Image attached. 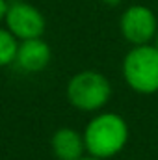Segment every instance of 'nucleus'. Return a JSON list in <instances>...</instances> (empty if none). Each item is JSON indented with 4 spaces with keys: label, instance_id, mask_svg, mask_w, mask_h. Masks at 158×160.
I'll list each match as a JSON object with an SVG mask.
<instances>
[{
    "label": "nucleus",
    "instance_id": "obj_1",
    "mask_svg": "<svg viewBox=\"0 0 158 160\" xmlns=\"http://www.w3.org/2000/svg\"><path fill=\"white\" fill-rule=\"evenodd\" d=\"M128 140L126 121L117 114H101L87 123L84 132L86 149L95 158H110L117 155Z\"/></svg>",
    "mask_w": 158,
    "mask_h": 160
},
{
    "label": "nucleus",
    "instance_id": "obj_2",
    "mask_svg": "<svg viewBox=\"0 0 158 160\" xmlns=\"http://www.w3.org/2000/svg\"><path fill=\"white\" fill-rule=\"evenodd\" d=\"M123 77L126 84L143 95L158 91V48L151 45H136L123 62Z\"/></svg>",
    "mask_w": 158,
    "mask_h": 160
},
{
    "label": "nucleus",
    "instance_id": "obj_3",
    "mask_svg": "<svg viewBox=\"0 0 158 160\" xmlns=\"http://www.w3.org/2000/svg\"><path fill=\"white\" fill-rule=\"evenodd\" d=\"M112 95L108 78L97 71H82L75 75L67 86L69 102L84 112H95L102 108Z\"/></svg>",
    "mask_w": 158,
    "mask_h": 160
},
{
    "label": "nucleus",
    "instance_id": "obj_4",
    "mask_svg": "<svg viewBox=\"0 0 158 160\" xmlns=\"http://www.w3.org/2000/svg\"><path fill=\"white\" fill-rule=\"evenodd\" d=\"M6 24L7 30L21 41L41 38L45 32V17L26 2H13L7 6Z\"/></svg>",
    "mask_w": 158,
    "mask_h": 160
},
{
    "label": "nucleus",
    "instance_id": "obj_5",
    "mask_svg": "<svg viewBox=\"0 0 158 160\" xmlns=\"http://www.w3.org/2000/svg\"><path fill=\"white\" fill-rule=\"evenodd\" d=\"M121 34L134 45H147L156 36V17L145 6H130L121 17Z\"/></svg>",
    "mask_w": 158,
    "mask_h": 160
},
{
    "label": "nucleus",
    "instance_id": "obj_6",
    "mask_svg": "<svg viewBox=\"0 0 158 160\" xmlns=\"http://www.w3.org/2000/svg\"><path fill=\"white\" fill-rule=\"evenodd\" d=\"M50 47L41 39H24L19 45V50H17V58H15V63L26 71V73H39L43 71L48 62H50Z\"/></svg>",
    "mask_w": 158,
    "mask_h": 160
},
{
    "label": "nucleus",
    "instance_id": "obj_7",
    "mask_svg": "<svg viewBox=\"0 0 158 160\" xmlns=\"http://www.w3.org/2000/svg\"><path fill=\"white\" fill-rule=\"evenodd\" d=\"M52 153L58 160H80L82 153L86 149L84 136H80L78 130L75 128H58L52 136Z\"/></svg>",
    "mask_w": 158,
    "mask_h": 160
},
{
    "label": "nucleus",
    "instance_id": "obj_8",
    "mask_svg": "<svg viewBox=\"0 0 158 160\" xmlns=\"http://www.w3.org/2000/svg\"><path fill=\"white\" fill-rule=\"evenodd\" d=\"M17 50H19L17 38L9 30L0 28V67L13 63L17 58Z\"/></svg>",
    "mask_w": 158,
    "mask_h": 160
},
{
    "label": "nucleus",
    "instance_id": "obj_9",
    "mask_svg": "<svg viewBox=\"0 0 158 160\" xmlns=\"http://www.w3.org/2000/svg\"><path fill=\"white\" fill-rule=\"evenodd\" d=\"M6 13H7V2L6 0H0V21L6 19Z\"/></svg>",
    "mask_w": 158,
    "mask_h": 160
},
{
    "label": "nucleus",
    "instance_id": "obj_10",
    "mask_svg": "<svg viewBox=\"0 0 158 160\" xmlns=\"http://www.w3.org/2000/svg\"><path fill=\"white\" fill-rule=\"evenodd\" d=\"M102 2H104V4H108V6H117L121 0H102Z\"/></svg>",
    "mask_w": 158,
    "mask_h": 160
},
{
    "label": "nucleus",
    "instance_id": "obj_11",
    "mask_svg": "<svg viewBox=\"0 0 158 160\" xmlns=\"http://www.w3.org/2000/svg\"><path fill=\"white\" fill-rule=\"evenodd\" d=\"M80 160H101V158H95V157H91V158H84V157H82Z\"/></svg>",
    "mask_w": 158,
    "mask_h": 160
},
{
    "label": "nucleus",
    "instance_id": "obj_12",
    "mask_svg": "<svg viewBox=\"0 0 158 160\" xmlns=\"http://www.w3.org/2000/svg\"><path fill=\"white\" fill-rule=\"evenodd\" d=\"M155 47H156V48H158V36H156V45H155Z\"/></svg>",
    "mask_w": 158,
    "mask_h": 160
}]
</instances>
